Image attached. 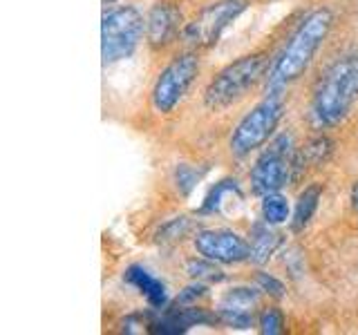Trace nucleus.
<instances>
[{"instance_id":"1","label":"nucleus","mask_w":358,"mask_h":335,"mask_svg":"<svg viewBox=\"0 0 358 335\" xmlns=\"http://www.w3.org/2000/svg\"><path fill=\"white\" fill-rule=\"evenodd\" d=\"M336 18L338 16L329 5H320L307 11L296 22L285 45L275 54L273 67L266 78V92L268 89H289L309 72V67L331 36Z\"/></svg>"},{"instance_id":"2","label":"nucleus","mask_w":358,"mask_h":335,"mask_svg":"<svg viewBox=\"0 0 358 335\" xmlns=\"http://www.w3.org/2000/svg\"><path fill=\"white\" fill-rule=\"evenodd\" d=\"M358 103V47L341 54L324 67L313 87L309 121L316 130H334L352 114Z\"/></svg>"},{"instance_id":"3","label":"nucleus","mask_w":358,"mask_h":335,"mask_svg":"<svg viewBox=\"0 0 358 335\" xmlns=\"http://www.w3.org/2000/svg\"><path fill=\"white\" fill-rule=\"evenodd\" d=\"M275 54L278 50L260 47L249 54H242L235 61L224 65L201 92L204 107L217 114V112H227L229 107L238 105L253 89H257V85L266 83Z\"/></svg>"},{"instance_id":"4","label":"nucleus","mask_w":358,"mask_h":335,"mask_svg":"<svg viewBox=\"0 0 358 335\" xmlns=\"http://www.w3.org/2000/svg\"><path fill=\"white\" fill-rule=\"evenodd\" d=\"M287 112V89H268L266 96L246 112L229 137V152L235 159H246L260 152L275 137Z\"/></svg>"},{"instance_id":"5","label":"nucleus","mask_w":358,"mask_h":335,"mask_svg":"<svg viewBox=\"0 0 358 335\" xmlns=\"http://www.w3.org/2000/svg\"><path fill=\"white\" fill-rule=\"evenodd\" d=\"M201 72V59L195 50H182L168 63L150 89V107L159 117H168L184 103Z\"/></svg>"},{"instance_id":"6","label":"nucleus","mask_w":358,"mask_h":335,"mask_svg":"<svg viewBox=\"0 0 358 335\" xmlns=\"http://www.w3.org/2000/svg\"><path fill=\"white\" fill-rule=\"evenodd\" d=\"M296 150L298 148L294 143V137L287 132L275 134L264 145L249 170V184L253 195L264 197L268 193H280L294 179Z\"/></svg>"},{"instance_id":"7","label":"nucleus","mask_w":358,"mask_h":335,"mask_svg":"<svg viewBox=\"0 0 358 335\" xmlns=\"http://www.w3.org/2000/svg\"><path fill=\"white\" fill-rule=\"evenodd\" d=\"M145 36V18L132 5L110 7L101 20V56L103 65L119 63L134 54Z\"/></svg>"},{"instance_id":"8","label":"nucleus","mask_w":358,"mask_h":335,"mask_svg":"<svg viewBox=\"0 0 358 335\" xmlns=\"http://www.w3.org/2000/svg\"><path fill=\"white\" fill-rule=\"evenodd\" d=\"M249 9V0H215L201 7L197 14L186 20L182 31V45L186 50L204 52L213 47L233 20H238Z\"/></svg>"},{"instance_id":"9","label":"nucleus","mask_w":358,"mask_h":335,"mask_svg":"<svg viewBox=\"0 0 358 335\" xmlns=\"http://www.w3.org/2000/svg\"><path fill=\"white\" fill-rule=\"evenodd\" d=\"M193 248L197 255L222 266L251 262V241L231 228H201L193 234Z\"/></svg>"},{"instance_id":"10","label":"nucleus","mask_w":358,"mask_h":335,"mask_svg":"<svg viewBox=\"0 0 358 335\" xmlns=\"http://www.w3.org/2000/svg\"><path fill=\"white\" fill-rule=\"evenodd\" d=\"M184 14L175 0H157L145 16V43L155 52H164L173 43L182 40Z\"/></svg>"},{"instance_id":"11","label":"nucleus","mask_w":358,"mask_h":335,"mask_svg":"<svg viewBox=\"0 0 358 335\" xmlns=\"http://www.w3.org/2000/svg\"><path fill=\"white\" fill-rule=\"evenodd\" d=\"M260 293L257 286H235L220 297L217 320L233 329H249L257 324L260 313Z\"/></svg>"},{"instance_id":"12","label":"nucleus","mask_w":358,"mask_h":335,"mask_svg":"<svg viewBox=\"0 0 358 335\" xmlns=\"http://www.w3.org/2000/svg\"><path fill=\"white\" fill-rule=\"evenodd\" d=\"M128 284H132L134 288L139 290V293L148 299V304L152 308H166L168 304V290H166V284L162 279H157L155 275H150L145 268L141 266H130L126 275H123Z\"/></svg>"},{"instance_id":"13","label":"nucleus","mask_w":358,"mask_h":335,"mask_svg":"<svg viewBox=\"0 0 358 335\" xmlns=\"http://www.w3.org/2000/svg\"><path fill=\"white\" fill-rule=\"evenodd\" d=\"M273 228L275 226H268L264 221L251 228V262L255 266L266 264L278 251V246L282 244V234Z\"/></svg>"},{"instance_id":"14","label":"nucleus","mask_w":358,"mask_h":335,"mask_svg":"<svg viewBox=\"0 0 358 335\" xmlns=\"http://www.w3.org/2000/svg\"><path fill=\"white\" fill-rule=\"evenodd\" d=\"M322 199V186L320 184H309L302 193L298 195V201L294 206V215H291V230L294 232H302L309 221L313 219L318 210V204Z\"/></svg>"},{"instance_id":"15","label":"nucleus","mask_w":358,"mask_h":335,"mask_svg":"<svg viewBox=\"0 0 358 335\" xmlns=\"http://www.w3.org/2000/svg\"><path fill=\"white\" fill-rule=\"evenodd\" d=\"M260 219L268 226H282L291 219V204L282 193H268L260 201Z\"/></svg>"},{"instance_id":"16","label":"nucleus","mask_w":358,"mask_h":335,"mask_svg":"<svg viewBox=\"0 0 358 335\" xmlns=\"http://www.w3.org/2000/svg\"><path fill=\"white\" fill-rule=\"evenodd\" d=\"M186 273H188L190 279H195V282H208V284L215 282L217 284L224 279V273H222V268L217 266V262H210V260H206V257H201V255L193 257V260H188Z\"/></svg>"},{"instance_id":"17","label":"nucleus","mask_w":358,"mask_h":335,"mask_svg":"<svg viewBox=\"0 0 358 335\" xmlns=\"http://www.w3.org/2000/svg\"><path fill=\"white\" fill-rule=\"evenodd\" d=\"M231 195H240V184L235 179H224V181L215 184V188L210 190L204 206H201V212L206 215H213V212H220L224 206V199L231 197Z\"/></svg>"},{"instance_id":"18","label":"nucleus","mask_w":358,"mask_h":335,"mask_svg":"<svg viewBox=\"0 0 358 335\" xmlns=\"http://www.w3.org/2000/svg\"><path fill=\"white\" fill-rule=\"evenodd\" d=\"M257 329H260V333H266V335L282 333L285 331V315H282V311H280L278 306L260 308V313H257Z\"/></svg>"},{"instance_id":"19","label":"nucleus","mask_w":358,"mask_h":335,"mask_svg":"<svg viewBox=\"0 0 358 335\" xmlns=\"http://www.w3.org/2000/svg\"><path fill=\"white\" fill-rule=\"evenodd\" d=\"M255 286L262 290L264 295H268L271 299H282V297H287V286H285V282L282 279H278L275 275H271V273H264V271H260L255 275Z\"/></svg>"},{"instance_id":"20","label":"nucleus","mask_w":358,"mask_h":335,"mask_svg":"<svg viewBox=\"0 0 358 335\" xmlns=\"http://www.w3.org/2000/svg\"><path fill=\"white\" fill-rule=\"evenodd\" d=\"M201 179V172H197V170H193L190 165H179L177 170H175V186L179 188V193L182 195H188L190 190H193V186L199 181Z\"/></svg>"},{"instance_id":"21","label":"nucleus","mask_w":358,"mask_h":335,"mask_svg":"<svg viewBox=\"0 0 358 335\" xmlns=\"http://www.w3.org/2000/svg\"><path fill=\"white\" fill-rule=\"evenodd\" d=\"M350 201H352V206H354V210L358 212V181L352 186V193H350Z\"/></svg>"},{"instance_id":"22","label":"nucleus","mask_w":358,"mask_h":335,"mask_svg":"<svg viewBox=\"0 0 358 335\" xmlns=\"http://www.w3.org/2000/svg\"><path fill=\"white\" fill-rule=\"evenodd\" d=\"M103 3H106V5H112V3H115V0H103Z\"/></svg>"}]
</instances>
